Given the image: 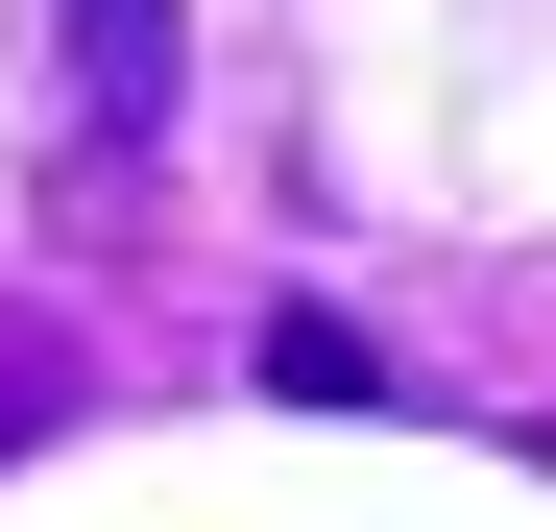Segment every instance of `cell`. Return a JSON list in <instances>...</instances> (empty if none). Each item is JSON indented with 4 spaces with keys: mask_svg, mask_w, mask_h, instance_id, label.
<instances>
[{
    "mask_svg": "<svg viewBox=\"0 0 556 532\" xmlns=\"http://www.w3.org/2000/svg\"><path fill=\"white\" fill-rule=\"evenodd\" d=\"M169 73H194V25H169V0H73V122H98V145L169 122Z\"/></svg>",
    "mask_w": 556,
    "mask_h": 532,
    "instance_id": "1",
    "label": "cell"
},
{
    "mask_svg": "<svg viewBox=\"0 0 556 532\" xmlns=\"http://www.w3.org/2000/svg\"><path fill=\"white\" fill-rule=\"evenodd\" d=\"M49 411H73V339H49V315H0V460H25Z\"/></svg>",
    "mask_w": 556,
    "mask_h": 532,
    "instance_id": "2",
    "label": "cell"
}]
</instances>
